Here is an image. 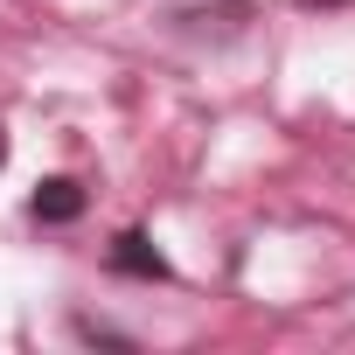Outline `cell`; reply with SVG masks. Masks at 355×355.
<instances>
[{"label":"cell","instance_id":"1","mask_svg":"<svg viewBox=\"0 0 355 355\" xmlns=\"http://www.w3.org/2000/svg\"><path fill=\"white\" fill-rule=\"evenodd\" d=\"M28 216L35 223H77L84 216V189L70 182V174H49V182L35 189V202H28Z\"/></svg>","mask_w":355,"mask_h":355},{"label":"cell","instance_id":"2","mask_svg":"<svg viewBox=\"0 0 355 355\" xmlns=\"http://www.w3.org/2000/svg\"><path fill=\"white\" fill-rule=\"evenodd\" d=\"M112 272H125V279H167V258L153 251L146 230H125V237L112 244Z\"/></svg>","mask_w":355,"mask_h":355},{"label":"cell","instance_id":"3","mask_svg":"<svg viewBox=\"0 0 355 355\" xmlns=\"http://www.w3.org/2000/svg\"><path fill=\"white\" fill-rule=\"evenodd\" d=\"M306 8H355V0H306Z\"/></svg>","mask_w":355,"mask_h":355},{"label":"cell","instance_id":"4","mask_svg":"<svg viewBox=\"0 0 355 355\" xmlns=\"http://www.w3.org/2000/svg\"><path fill=\"white\" fill-rule=\"evenodd\" d=\"M0 160H8V125H0Z\"/></svg>","mask_w":355,"mask_h":355}]
</instances>
